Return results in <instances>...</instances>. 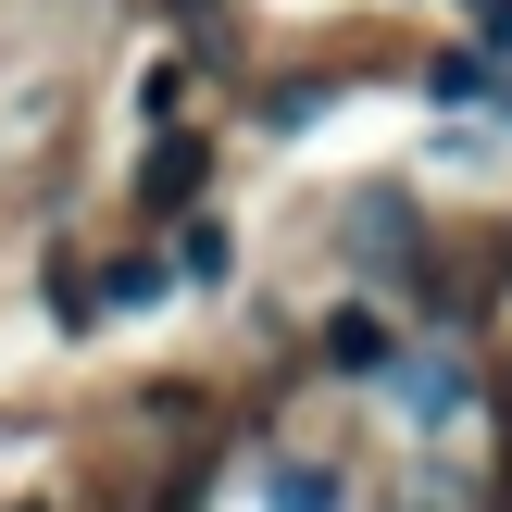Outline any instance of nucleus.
<instances>
[{"label": "nucleus", "mask_w": 512, "mask_h": 512, "mask_svg": "<svg viewBox=\"0 0 512 512\" xmlns=\"http://www.w3.org/2000/svg\"><path fill=\"white\" fill-rule=\"evenodd\" d=\"M275 512H338V488L325 475H275Z\"/></svg>", "instance_id": "nucleus-8"}, {"label": "nucleus", "mask_w": 512, "mask_h": 512, "mask_svg": "<svg viewBox=\"0 0 512 512\" xmlns=\"http://www.w3.org/2000/svg\"><path fill=\"white\" fill-rule=\"evenodd\" d=\"M50 313H63V325H100V275L63 263V275H50Z\"/></svg>", "instance_id": "nucleus-5"}, {"label": "nucleus", "mask_w": 512, "mask_h": 512, "mask_svg": "<svg viewBox=\"0 0 512 512\" xmlns=\"http://www.w3.org/2000/svg\"><path fill=\"white\" fill-rule=\"evenodd\" d=\"M225 263H238V250H225V225H188V275H200V288H225Z\"/></svg>", "instance_id": "nucleus-7"}, {"label": "nucleus", "mask_w": 512, "mask_h": 512, "mask_svg": "<svg viewBox=\"0 0 512 512\" xmlns=\"http://www.w3.org/2000/svg\"><path fill=\"white\" fill-rule=\"evenodd\" d=\"M175 288V263H150V250H125L113 275H100V313H138V300H163Z\"/></svg>", "instance_id": "nucleus-4"}, {"label": "nucleus", "mask_w": 512, "mask_h": 512, "mask_svg": "<svg viewBox=\"0 0 512 512\" xmlns=\"http://www.w3.org/2000/svg\"><path fill=\"white\" fill-rule=\"evenodd\" d=\"M13 512H38V500H13Z\"/></svg>", "instance_id": "nucleus-9"}, {"label": "nucleus", "mask_w": 512, "mask_h": 512, "mask_svg": "<svg viewBox=\"0 0 512 512\" xmlns=\"http://www.w3.org/2000/svg\"><path fill=\"white\" fill-rule=\"evenodd\" d=\"M425 88H438V100H512L500 88V50H450V63H425Z\"/></svg>", "instance_id": "nucleus-3"}, {"label": "nucleus", "mask_w": 512, "mask_h": 512, "mask_svg": "<svg viewBox=\"0 0 512 512\" xmlns=\"http://www.w3.org/2000/svg\"><path fill=\"white\" fill-rule=\"evenodd\" d=\"M325 363H338V375H388L400 363V325L375 313V300H350V313H325Z\"/></svg>", "instance_id": "nucleus-1"}, {"label": "nucleus", "mask_w": 512, "mask_h": 512, "mask_svg": "<svg viewBox=\"0 0 512 512\" xmlns=\"http://www.w3.org/2000/svg\"><path fill=\"white\" fill-rule=\"evenodd\" d=\"M200 188H213V150H200V138H163V150L138 163V200H150V213H188Z\"/></svg>", "instance_id": "nucleus-2"}, {"label": "nucleus", "mask_w": 512, "mask_h": 512, "mask_svg": "<svg viewBox=\"0 0 512 512\" xmlns=\"http://www.w3.org/2000/svg\"><path fill=\"white\" fill-rule=\"evenodd\" d=\"M325 100H338V88H325V75H300V88H275V100H263V125H313Z\"/></svg>", "instance_id": "nucleus-6"}]
</instances>
